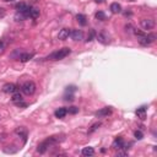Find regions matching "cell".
I'll return each instance as SVG.
<instances>
[{
  "label": "cell",
  "mask_w": 157,
  "mask_h": 157,
  "mask_svg": "<svg viewBox=\"0 0 157 157\" xmlns=\"http://www.w3.org/2000/svg\"><path fill=\"white\" fill-rule=\"evenodd\" d=\"M70 53H71V49L65 47V48H61V49H59V51H57V52H53L52 54L45 57L44 59L45 60H61V59H64V58H67Z\"/></svg>",
  "instance_id": "obj_1"
},
{
  "label": "cell",
  "mask_w": 157,
  "mask_h": 157,
  "mask_svg": "<svg viewBox=\"0 0 157 157\" xmlns=\"http://www.w3.org/2000/svg\"><path fill=\"white\" fill-rule=\"evenodd\" d=\"M59 141H60L59 136H51V138H48L47 140H44V141H42L39 144L38 147H37V152H39V154H44V152L48 150L49 146L54 145V144L59 142Z\"/></svg>",
  "instance_id": "obj_2"
},
{
  "label": "cell",
  "mask_w": 157,
  "mask_h": 157,
  "mask_svg": "<svg viewBox=\"0 0 157 157\" xmlns=\"http://www.w3.org/2000/svg\"><path fill=\"white\" fill-rule=\"evenodd\" d=\"M21 92L26 96H32L36 92V84L33 81H26L21 85Z\"/></svg>",
  "instance_id": "obj_3"
},
{
  "label": "cell",
  "mask_w": 157,
  "mask_h": 157,
  "mask_svg": "<svg viewBox=\"0 0 157 157\" xmlns=\"http://www.w3.org/2000/svg\"><path fill=\"white\" fill-rule=\"evenodd\" d=\"M156 41V35L155 33H150V35H145L144 37H140L139 43L144 45V47H147V45L152 44Z\"/></svg>",
  "instance_id": "obj_4"
},
{
  "label": "cell",
  "mask_w": 157,
  "mask_h": 157,
  "mask_svg": "<svg viewBox=\"0 0 157 157\" xmlns=\"http://www.w3.org/2000/svg\"><path fill=\"white\" fill-rule=\"evenodd\" d=\"M140 25H141V27L144 30H152V28L155 27V20L154 19H142L141 21H140Z\"/></svg>",
  "instance_id": "obj_5"
},
{
  "label": "cell",
  "mask_w": 157,
  "mask_h": 157,
  "mask_svg": "<svg viewBox=\"0 0 157 157\" xmlns=\"http://www.w3.org/2000/svg\"><path fill=\"white\" fill-rule=\"evenodd\" d=\"M3 91L5 93H15L17 91V86L15 84H12V82H7V84L3 86Z\"/></svg>",
  "instance_id": "obj_6"
},
{
  "label": "cell",
  "mask_w": 157,
  "mask_h": 157,
  "mask_svg": "<svg viewBox=\"0 0 157 157\" xmlns=\"http://www.w3.org/2000/svg\"><path fill=\"white\" fill-rule=\"evenodd\" d=\"M109 114H112V108H110V107H104V108H102V109L98 110V112H96V115L98 118L108 117Z\"/></svg>",
  "instance_id": "obj_7"
},
{
  "label": "cell",
  "mask_w": 157,
  "mask_h": 157,
  "mask_svg": "<svg viewBox=\"0 0 157 157\" xmlns=\"http://www.w3.org/2000/svg\"><path fill=\"white\" fill-rule=\"evenodd\" d=\"M70 36H71V38L74 41H81L82 38H84V32H82L81 30H71Z\"/></svg>",
  "instance_id": "obj_8"
},
{
  "label": "cell",
  "mask_w": 157,
  "mask_h": 157,
  "mask_svg": "<svg viewBox=\"0 0 157 157\" xmlns=\"http://www.w3.org/2000/svg\"><path fill=\"white\" fill-rule=\"evenodd\" d=\"M112 147L115 150H122V148H125V144H124V140L122 138H117L112 144Z\"/></svg>",
  "instance_id": "obj_9"
},
{
  "label": "cell",
  "mask_w": 157,
  "mask_h": 157,
  "mask_svg": "<svg viewBox=\"0 0 157 157\" xmlns=\"http://www.w3.org/2000/svg\"><path fill=\"white\" fill-rule=\"evenodd\" d=\"M96 38L98 39V42H101L102 44H108L109 43V36L106 32H101V33L96 35Z\"/></svg>",
  "instance_id": "obj_10"
},
{
  "label": "cell",
  "mask_w": 157,
  "mask_h": 157,
  "mask_svg": "<svg viewBox=\"0 0 157 157\" xmlns=\"http://www.w3.org/2000/svg\"><path fill=\"white\" fill-rule=\"evenodd\" d=\"M70 32H71V30H70V28H63V30L59 31L58 38H59L60 41H67V39L69 38V36H70Z\"/></svg>",
  "instance_id": "obj_11"
},
{
  "label": "cell",
  "mask_w": 157,
  "mask_h": 157,
  "mask_svg": "<svg viewBox=\"0 0 157 157\" xmlns=\"http://www.w3.org/2000/svg\"><path fill=\"white\" fill-rule=\"evenodd\" d=\"M15 134L20 135L21 138H23L25 141H26V138H27V130H26V128H23V126H19V128H16Z\"/></svg>",
  "instance_id": "obj_12"
},
{
  "label": "cell",
  "mask_w": 157,
  "mask_h": 157,
  "mask_svg": "<svg viewBox=\"0 0 157 157\" xmlns=\"http://www.w3.org/2000/svg\"><path fill=\"white\" fill-rule=\"evenodd\" d=\"M32 58H33V54H32V53H22V54H20L19 59L21 63H27V61L31 60Z\"/></svg>",
  "instance_id": "obj_13"
},
{
  "label": "cell",
  "mask_w": 157,
  "mask_h": 157,
  "mask_svg": "<svg viewBox=\"0 0 157 157\" xmlns=\"http://www.w3.org/2000/svg\"><path fill=\"white\" fill-rule=\"evenodd\" d=\"M68 114V109L67 108H59V109H57L55 112H54V115H55V118H64L65 115Z\"/></svg>",
  "instance_id": "obj_14"
},
{
  "label": "cell",
  "mask_w": 157,
  "mask_h": 157,
  "mask_svg": "<svg viewBox=\"0 0 157 157\" xmlns=\"http://www.w3.org/2000/svg\"><path fill=\"white\" fill-rule=\"evenodd\" d=\"M81 154L82 156H86V157H88V156H93L94 155V148L93 147H84L82 148V151H81Z\"/></svg>",
  "instance_id": "obj_15"
},
{
  "label": "cell",
  "mask_w": 157,
  "mask_h": 157,
  "mask_svg": "<svg viewBox=\"0 0 157 157\" xmlns=\"http://www.w3.org/2000/svg\"><path fill=\"white\" fill-rule=\"evenodd\" d=\"M76 21L80 23L81 26H86V25H87V19H86V16L82 15V14H77L76 15Z\"/></svg>",
  "instance_id": "obj_16"
},
{
  "label": "cell",
  "mask_w": 157,
  "mask_h": 157,
  "mask_svg": "<svg viewBox=\"0 0 157 157\" xmlns=\"http://www.w3.org/2000/svg\"><path fill=\"white\" fill-rule=\"evenodd\" d=\"M109 9L113 14H119V12L122 11V6H120V4H118V3H113V4H110Z\"/></svg>",
  "instance_id": "obj_17"
},
{
  "label": "cell",
  "mask_w": 157,
  "mask_h": 157,
  "mask_svg": "<svg viewBox=\"0 0 157 157\" xmlns=\"http://www.w3.org/2000/svg\"><path fill=\"white\" fill-rule=\"evenodd\" d=\"M136 115H138V118H140L141 120L146 118V108L145 107H141V108H138L136 110Z\"/></svg>",
  "instance_id": "obj_18"
},
{
  "label": "cell",
  "mask_w": 157,
  "mask_h": 157,
  "mask_svg": "<svg viewBox=\"0 0 157 157\" xmlns=\"http://www.w3.org/2000/svg\"><path fill=\"white\" fill-rule=\"evenodd\" d=\"M38 16H39V9H38V7H32L31 11H30V17L37 19Z\"/></svg>",
  "instance_id": "obj_19"
},
{
  "label": "cell",
  "mask_w": 157,
  "mask_h": 157,
  "mask_svg": "<svg viewBox=\"0 0 157 157\" xmlns=\"http://www.w3.org/2000/svg\"><path fill=\"white\" fill-rule=\"evenodd\" d=\"M11 101L14 102V103L22 102V101H23V98H22V94H20V93H17V92H15V93H14V96H12V98H11Z\"/></svg>",
  "instance_id": "obj_20"
},
{
  "label": "cell",
  "mask_w": 157,
  "mask_h": 157,
  "mask_svg": "<svg viewBox=\"0 0 157 157\" xmlns=\"http://www.w3.org/2000/svg\"><path fill=\"white\" fill-rule=\"evenodd\" d=\"M96 31L94 30H90L88 31V35H87V39H86V42H91V41H93L96 38Z\"/></svg>",
  "instance_id": "obj_21"
},
{
  "label": "cell",
  "mask_w": 157,
  "mask_h": 157,
  "mask_svg": "<svg viewBox=\"0 0 157 157\" xmlns=\"http://www.w3.org/2000/svg\"><path fill=\"white\" fill-rule=\"evenodd\" d=\"M26 19H27L26 15L22 14V12H20V11H17L15 14V20H16V21H23V20H26Z\"/></svg>",
  "instance_id": "obj_22"
},
{
  "label": "cell",
  "mask_w": 157,
  "mask_h": 157,
  "mask_svg": "<svg viewBox=\"0 0 157 157\" xmlns=\"http://www.w3.org/2000/svg\"><path fill=\"white\" fill-rule=\"evenodd\" d=\"M94 17H96L97 20H100V21H104L106 20V15L103 11H97L96 15H94Z\"/></svg>",
  "instance_id": "obj_23"
},
{
  "label": "cell",
  "mask_w": 157,
  "mask_h": 157,
  "mask_svg": "<svg viewBox=\"0 0 157 157\" xmlns=\"http://www.w3.org/2000/svg\"><path fill=\"white\" fill-rule=\"evenodd\" d=\"M100 126H101V123H94L93 125L91 126V129H88V134H92L93 131H96V130H97Z\"/></svg>",
  "instance_id": "obj_24"
},
{
  "label": "cell",
  "mask_w": 157,
  "mask_h": 157,
  "mask_svg": "<svg viewBox=\"0 0 157 157\" xmlns=\"http://www.w3.org/2000/svg\"><path fill=\"white\" fill-rule=\"evenodd\" d=\"M134 136L138 140H141L144 138V134H142V131H140V130H135V133H134Z\"/></svg>",
  "instance_id": "obj_25"
},
{
  "label": "cell",
  "mask_w": 157,
  "mask_h": 157,
  "mask_svg": "<svg viewBox=\"0 0 157 157\" xmlns=\"http://www.w3.org/2000/svg\"><path fill=\"white\" fill-rule=\"evenodd\" d=\"M77 112H78V108H77V107H75V106L70 107V108L68 109V113H70V114H76Z\"/></svg>",
  "instance_id": "obj_26"
},
{
  "label": "cell",
  "mask_w": 157,
  "mask_h": 157,
  "mask_svg": "<svg viewBox=\"0 0 157 157\" xmlns=\"http://www.w3.org/2000/svg\"><path fill=\"white\" fill-rule=\"evenodd\" d=\"M76 91V87L75 86H68L67 90H65V93H73Z\"/></svg>",
  "instance_id": "obj_27"
},
{
  "label": "cell",
  "mask_w": 157,
  "mask_h": 157,
  "mask_svg": "<svg viewBox=\"0 0 157 157\" xmlns=\"http://www.w3.org/2000/svg\"><path fill=\"white\" fill-rule=\"evenodd\" d=\"M64 100L65 101H74V94L73 93H65V96H64Z\"/></svg>",
  "instance_id": "obj_28"
},
{
  "label": "cell",
  "mask_w": 157,
  "mask_h": 157,
  "mask_svg": "<svg viewBox=\"0 0 157 157\" xmlns=\"http://www.w3.org/2000/svg\"><path fill=\"white\" fill-rule=\"evenodd\" d=\"M134 35L138 36V37H144L146 33H145V32H142V31H140V30H136V28H134Z\"/></svg>",
  "instance_id": "obj_29"
},
{
  "label": "cell",
  "mask_w": 157,
  "mask_h": 157,
  "mask_svg": "<svg viewBox=\"0 0 157 157\" xmlns=\"http://www.w3.org/2000/svg\"><path fill=\"white\" fill-rule=\"evenodd\" d=\"M5 15H6V10L4 7H0V20L5 17Z\"/></svg>",
  "instance_id": "obj_30"
},
{
  "label": "cell",
  "mask_w": 157,
  "mask_h": 157,
  "mask_svg": "<svg viewBox=\"0 0 157 157\" xmlns=\"http://www.w3.org/2000/svg\"><path fill=\"white\" fill-rule=\"evenodd\" d=\"M5 47H6L5 42H4L3 39H0V52H4V49H5Z\"/></svg>",
  "instance_id": "obj_31"
},
{
  "label": "cell",
  "mask_w": 157,
  "mask_h": 157,
  "mask_svg": "<svg viewBox=\"0 0 157 157\" xmlns=\"http://www.w3.org/2000/svg\"><path fill=\"white\" fill-rule=\"evenodd\" d=\"M15 104L17 107H27V103H25L23 101L22 102H17V103H15Z\"/></svg>",
  "instance_id": "obj_32"
},
{
  "label": "cell",
  "mask_w": 157,
  "mask_h": 157,
  "mask_svg": "<svg viewBox=\"0 0 157 157\" xmlns=\"http://www.w3.org/2000/svg\"><path fill=\"white\" fill-rule=\"evenodd\" d=\"M117 156H128V151H118Z\"/></svg>",
  "instance_id": "obj_33"
},
{
  "label": "cell",
  "mask_w": 157,
  "mask_h": 157,
  "mask_svg": "<svg viewBox=\"0 0 157 157\" xmlns=\"http://www.w3.org/2000/svg\"><path fill=\"white\" fill-rule=\"evenodd\" d=\"M131 30H134L133 26H131L130 23H129V25H126V26H125V31H126V32H130Z\"/></svg>",
  "instance_id": "obj_34"
},
{
  "label": "cell",
  "mask_w": 157,
  "mask_h": 157,
  "mask_svg": "<svg viewBox=\"0 0 157 157\" xmlns=\"http://www.w3.org/2000/svg\"><path fill=\"white\" fill-rule=\"evenodd\" d=\"M97 4H102V3H104V0H94Z\"/></svg>",
  "instance_id": "obj_35"
},
{
  "label": "cell",
  "mask_w": 157,
  "mask_h": 157,
  "mask_svg": "<svg viewBox=\"0 0 157 157\" xmlns=\"http://www.w3.org/2000/svg\"><path fill=\"white\" fill-rule=\"evenodd\" d=\"M124 15H125V16H131V12H130V11H128V12H125Z\"/></svg>",
  "instance_id": "obj_36"
},
{
  "label": "cell",
  "mask_w": 157,
  "mask_h": 157,
  "mask_svg": "<svg viewBox=\"0 0 157 157\" xmlns=\"http://www.w3.org/2000/svg\"><path fill=\"white\" fill-rule=\"evenodd\" d=\"M4 1H12V0H4Z\"/></svg>",
  "instance_id": "obj_37"
},
{
  "label": "cell",
  "mask_w": 157,
  "mask_h": 157,
  "mask_svg": "<svg viewBox=\"0 0 157 157\" xmlns=\"http://www.w3.org/2000/svg\"><path fill=\"white\" fill-rule=\"evenodd\" d=\"M129 1H131V3H133V1H135V0H129Z\"/></svg>",
  "instance_id": "obj_38"
}]
</instances>
